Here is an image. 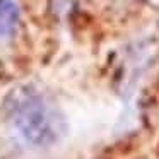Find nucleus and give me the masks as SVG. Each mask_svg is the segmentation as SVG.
I'll return each instance as SVG.
<instances>
[{
    "label": "nucleus",
    "instance_id": "nucleus-1",
    "mask_svg": "<svg viewBox=\"0 0 159 159\" xmlns=\"http://www.w3.org/2000/svg\"><path fill=\"white\" fill-rule=\"evenodd\" d=\"M7 116L12 128L36 147L52 145L63 134V120L57 106L33 87L12 91L7 99Z\"/></svg>",
    "mask_w": 159,
    "mask_h": 159
},
{
    "label": "nucleus",
    "instance_id": "nucleus-2",
    "mask_svg": "<svg viewBox=\"0 0 159 159\" xmlns=\"http://www.w3.org/2000/svg\"><path fill=\"white\" fill-rule=\"evenodd\" d=\"M19 19V11L12 0H0V39L14 33Z\"/></svg>",
    "mask_w": 159,
    "mask_h": 159
}]
</instances>
